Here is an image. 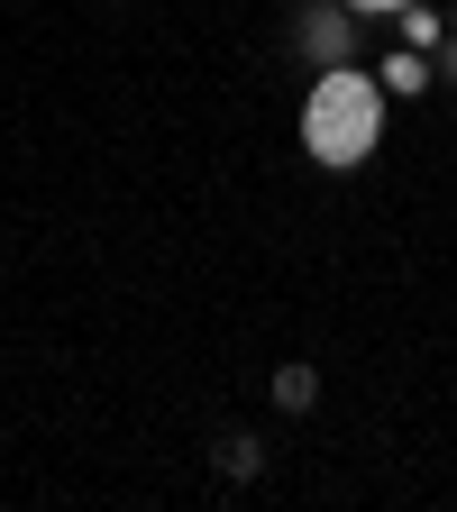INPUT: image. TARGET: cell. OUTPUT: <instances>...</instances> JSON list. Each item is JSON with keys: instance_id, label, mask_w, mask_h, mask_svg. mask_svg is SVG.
<instances>
[{"instance_id": "obj_1", "label": "cell", "mask_w": 457, "mask_h": 512, "mask_svg": "<svg viewBox=\"0 0 457 512\" xmlns=\"http://www.w3.org/2000/svg\"><path fill=\"white\" fill-rule=\"evenodd\" d=\"M211 467H220V485H256V476H266V439H256V430H220Z\"/></svg>"}, {"instance_id": "obj_2", "label": "cell", "mask_w": 457, "mask_h": 512, "mask_svg": "<svg viewBox=\"0 0 457 512\" xmlns=\"http://www.w3.org/2000/svg\"><path fill=\"white\" fill-rule=\"evenodd\" d=\"M266 403H275V412H293V421H302V412H311V403H320V366H302V357H284V366H275V375H266Z\"/></svg>"}, {"instance_id": "obj_3", "label": "cell", "mask_w": 457, "mask_h": 512, "mask_svg": "<svg viewBox=\"0 0 457 512\" xmlns=\"http://www.w3.org/2000/svg\"><path fill=\"white\" fill-rule=\"evenodd\" d=\"M302 37H311V55H339V46H348V19H339V10H320Z\"/></svg>"}, {"instance_id": "obj_4", "label": "cell", "mask_w": 457, "mask_h": 512, "mask_svg": "<svg viewBox=\"0 0 457 512\" xmlns=\"http://www.w3.org/2000/svg\"><path fill=\"white\" fill-rule=\"evenodd\" d=\"M439 83H448V92H457V28H448V37H439Z\"/></svg>"}]
</instances>
